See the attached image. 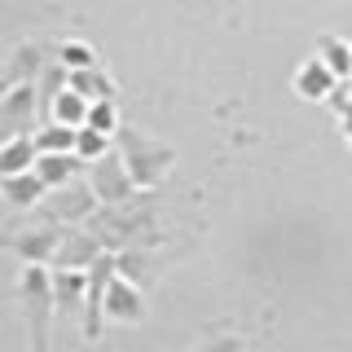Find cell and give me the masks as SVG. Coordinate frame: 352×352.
Segmentation results:
<instances>
[{
	"mask_svg": "<svg viewBox=\"0 0 352 352\" xmlns=\"http://www.w3.org/2000/svg\"><path fill=\"white\" fill-rule=\"evenodd\" d=\"M88 185H93L97 198H102V207H124V203H132V198H141L137 181L128 176L124 159H119V150H110L106 159L88 163Z\"/></svg>",
	"mask_w": 352,
	"mask_h": 352,
	"instance_id": "obj_5",
	"label": "cell"
},
{
	"mask_svg": "<svg viewBox=\"0 0 352 352\" xmlns=\"http://www.w3.org/2000/svg\"><path fill=\"white\" fill-rule=\"evenodd\" d=\"M106 251V242L93 234L88 225H71L62 234V251H58V264L53 269H93V260Z\"/></svg>",
	"mask_w": 352,
	"mask_h": 352,
	"instance_id": "obj_10",
	"label": "cell"
},
{
	"mask_svg": "<svg viewBox=\"0 0 352 352\" xmlns=\"http://www.w3.org/2000/svg\"><path fill=\"white\" fill-rule=\"evenodd\" d=\"M80 168H88V163H84L75 150H66V154H40V159H36V176L49 185V190L80 181Z\"/></svg>",
	"mask_w": 352,
	"mask_h": 352,
	"instance_id": "obj_15",
	"label": "cell"
},
{
	"mask_svg": "<svg viewBox=\"0 0 352 352\" xmlns=\"http://www.w3.org/2000/svg\"><path fill=\"white\" fill-rule=\"evenodd\" d=\"M71 88H75V93H84L88 102H115V97H119L115 75L102 71V66H88V71H71Z\"/></svg>",
	"mask_w": 352,
	"mask_h": 352,
	"instance_id": "obj_16",
	"label": "cell"
},
{
	"mask_svg": "<svg viewBox=\"0 0 352 352\" xmlns=\"http://www.w3.org/2000/svg\"><path fill=\"white\" fill-rule=\"evenodd\" d=\"M53 62H62L66 71H88V66H97V49L88 40H62L53 49Z\"/></svg>",
	"mask_w": 352,
	"mask_h": 352,
	"instance_id": "obj_20",
	"label": "cell"
},
{
	"mask_svg": "<svg viewBox=\"0 0 352 352\" xmlns=\"http://www.w3.org/2000/svg\"><path fill=\"white\" fill-rule=\"evenodd\" d=\"M115 150H119V159H124V168H128L132 181H137L141 194H154L176 168V150L168 146V141L141 132V128H119Z\"/></svg>",
	"mask_w": 352,
	"mask_h": 352,
	"instance_id": "obj_2",
	"label": "cell"
},
{
	"mask_svg": "<svg viewBox=\"0 0 352 352\" xmlns=\"http://www.w3.org/2000/svg\"><path fill=\"white\" fill-rule=\"evenodd\" d=\"M339 84H344V80H339V75L330 71L317 53H313V58H304L300 66H295V75H291V88H295L300 102H330Z\"/></svg>",
	"mask_w": 352,
	"mask_h": 352,
	"instance_id": "obj_8",
	"label": "cell"
},
{
	"mask_svg": "<svg viewBox=\"0 0 352 352\" xmlns=\"http://www.w3.org/2000/svg\"><path fill=\"white\" fill-rule=\"evenodd\" d=\"M44 66H49V58H44V49L36 40H22L14 53H9V71H5V84L0 88H9V84H36L40 75H44Z\"/></svg>",
	"mask_w": 352,
	"mask_h": 352,
	"instance_id": "obj_12",
	"label": "cell"
},
{
	"mask_svg": "<svg viewBox=\"0 0 352 352\" xmlns=\"http://www.w3.org/2000/svg\"><path fill=\"white\" fill-rule=\"evenodd\" d=\"M75 137H80V128H66V124H44L36 128V150L40 154H66V150H75Z\"/></svg>",
	"mask_w": 352,
	"mask_h": 352,
	"instance_id": "obj_19",
	"label": "cell"
},
{
	"mask_svg": "<svg viewBox=\"0 0 352 352\" xmlns=\"http://www.w3.org/2000/svg\"><path fill=\"white\" fill-rule=\"evenodd\" d=\"M44 102L40 84H9L0 88V119L14 132H31L36 128V106Z\"/></svg>",
	"mask_w": 352,
	"mask_h": 352,
	"instance_id": "obj_9",
	"label": "cell"
},
{
	"mask_svg": "<svg viewBox=\"0 0 352 352\" xmlns=\"http://www.w3.org/2000/svg\"><path fill=\"white\" fill-rule=\"evenodd\" d=\"M348 84H352V80H348Z\"/></svg>",
	"mask_w": 352,
	"mask_h": 352,
	"instance_id": "obj_26",
	"label": "cell"
},
{
	"mask_svg": "<svg viewBox=\"0 0 352 352\" xmlns=\"http://www.w3.org/2000/svg\"><path fill=\"white\" fill-rule=\"evenodd\" d=\"M88 110H93V102H88L84 93L62 88V93L49 102V119H53V124H66V128H84L88 124Z\"/></svg>",
	"mask_w": 352,
	"mask_h": 352,
	"instance_id": "obj_17",
	"label": "cell"
},
{
	"mask_svg": "<svg viewBox=\"0 0 352 352\" xmlns=\"http://www.w3.org/2000/svg\"><path fill=\"white\" fill-rule=\"evenodd\" d=\"M88 229L106 242V251H137V247L150 251L159 242V225H154V216L141 212V198H132L124 207H102L88 220Z\"/></svg>",
	"mask_w": 352,
	"mask_h": 352,
	"instance_id": "obj_3",
	"label": "cell"
},
{
	"mask_svg": "<svg viewBox=\"0 0 352 352\" xmlns=\"http://www.w3.org/2000/svg\"><path fill=\"white\" fill-rule=\"evenodd\" d=\"M339 128H344V137H348V141H352V106H348V110H344V115H339Z\"/></svg>",
	"mask_w": 352,
	"mask_h": 352,
	"instance_id": "obj_25",
	"label": "cell"
},
{
	"mask_svg": "<svg viewBox=\"0 0 352 352\" xmlns=\"http://www.w3.org/2000/svg\"><path fill=\"white\" fill-rule=\"evenodd\" d=\"M14 291H18V308H22V326H27V344H31V352H49L53 317H58L53 269H49V264H22Z\"/></svg>",
	"mask_w": 352,
	"mask_h": 352,
	"instance_id": "obj_1",
	"label": "cell"
},
{
	"mask_svg": "<svg viewBox=\"0 0 352 352\" xmlns=\"http://www.w3.org/2000/svg\"><path fill=\"white\" fill-rule=\"evenodd\" d=\"M40 220L44 225H62V229H71V225H88L97 212H102V198L93 194V185H88V176L84 181H71V185H58V190H49L40 198Z\"/></svg>",
	"mask_w": 352,
	"mask_h": 352,
	"instance_id": "obj_4",
	"label": "cell"
},
{
	"mask_svg": "<svg viewBox=\"0 0 352 352\" xmlns=\"http://www.w3.org/2000/svg\"><path fill=\"white\" fill-rule=\"evenodd\" d=\"M49 194V185L31 172H18V176H0V198H5L9 207H18V212H31V207H40V198Z\"/></svg>",
	"mask_w": 352,
	"mask_h": 352,
	"instance_id": "obj_13",
	"label": "cell"
},
{
	"mask_svg": "<svg viewBox=\"0 0 352 352\" xmlns=\"http://www.w3.org/2000/svg\"><path fill=\"white\" fill-rule=\"evenodd\" d=\"M110 141H115V137H106V132H97V128H80V137H75V154H80L84 163H97V159L110 154Z\"/></svg>",
	"mask_w": 352,
	"mask_h": 352,
	"instance_id": "obj_21",
	"label": "cell"
},
{
	"mask_svg": "<svg viewBox=\"0 0 352 352\" xmlns=\"http://www.w3.org/2000/svg\"><path fill=\"white\" fill-rule=\"evenodd\" d=\"M53 295H58V317H84L88 269H53Z\"/></svg>",
	"mask_w": 352,
	"mask_h": 352,
	"instance_id": "obj_11",
	"label": "cell"
},
{
	"mask_svg": "<svg viewBox=\"0 0 352 352\" xmlns=\"http://www.w3.org/2000/svg\"><path fill=\"white\" fill-rule=\"evenodd\" d=\"M317 58H322L339 80H352V44L339 36H322L317 40Z\"/></svg>",
	"mask_w": 352,
	"mask_h": 352,
	"instance_id": "obj_18",
	"label": "cell"
},
{
	"mask_svg": "<svg viewBox=\"0 0 352 352\" xmlns=\"http://www.w3.org/2000/svg\"><path fill=\"white\" fill-rule=\"evenodd\" d=\"M40 159L36 150V132H14L9 141H0V176H18V172H31Z\"/></svg>",
	"mask_w": 352,
	"mask_h": 352,
	"instance_id": "obj_14",
	"label": "cell"
},
{
	"mask_svg": "<svg viewBox=\"0 0 352 352\" xmlns=\"http://www.w3.org/2000/svg\"><path fill=\"white\" fill-rule=\"evenodd\" d=\"M62 225H40V229H14L9 238H0V247L14 251L22 264H58V251H62Z\"/></svg>",
	"mask_w": 352,
	"mask_h": 352,
	"instance_id": "obj_6",
	"label": "cell"
},
{
	"mask_svg": "<svg viewBox=\"0 0 352 352\" xmlns=\"http://www.w3.org/2000/svg\"><path fill=\"white\" fill-rule=\"evenodd\" d=\"M84 128H97L106 132V137H119V102H93V110H88V124Z\"/></svg>",
	"mask_w": 352,
	"mask_h": 352,
	"instance_id": "obj_22",
	"label": "cell"
},
{
	"mask_svg": "<svg viewBox=\"0 0 352 352\" xmlns=\"http://www.w3.org/2000/svg\"><path fill=\"white\" fill-rule=\"evenodd\" d=\"M190 352H247V344L238 335H216V339H207V344H198Z\"/></svg>",
	"mask_w": 352,
	"mask_h": 352,
	"instance_id": "obj_24",
	"label": "cell"
},
{
	"mask_svg": "<svg viewBox=\"0 0 352 352\" xmlns=\"http://www.w3.org/2000/svg\"><path fill=\"white\" fill-rule=\"evenodd\" d=\"M119 256V273H124L128 282H141L146 278V269H150V251L146 247H137V251H115Z\"/></svg>",
	"mask_w": 352,
	"mask_h": 352,
	"instance_id": "obj_23",
	"label": "cell"
},
{
	"mask_svg": "<svg viewBox=\"0 0 352 352\" xmlns=\"http://www.w3.org/2000/svg\"><path fill=\"white\" fill-rule=\"evenodd\" d=\"M146 291H141V282H128L124 273H115L106 286V322H119V326H137L146 322Z\"/></svg>",
	"mask_w": 352,
	"mask_h": 352,
	"instance_id": "obj_7",
	"label": "cell"
}]
</instances>
